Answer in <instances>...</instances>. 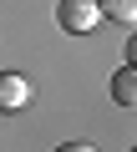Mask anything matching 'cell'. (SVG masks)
I'll use <instances>...</instances> for the list:
<instances>
[{"label": "cell", "mask_w": 137, "mask_h": 152, "mask_svg": "<svg viewBox=\"0 0 137 152\" xmlns=\"http://www.w3.org/2000/svg\"><path fill=\"white\" fill-rule=\"evenodd\" d=\"M56 26L66 36H86L102 26V10H97V0H56Z\"/></svg>", "instance_id": "obj_1"}, {"label": "cell", "mask_w": 137, "mask_h": 152, "mask_svg": "<svg viewBox=\"0 0 137 152\" xmlns=\"http://www.w3.org/2000/svg\"><path fill=\"white\" fill-rule=\"evenodd\" d=\"M31 102V81L21 71H0V112H21Z\"/></svg>", "instance_id": "obj_2"}, {"label": "cell", "mask_w": 137, "mask_h": 152, "mask_svg": "<svg viewBox=\"0 0 137 152\" xmlns=\"http://www.w3.org/2000/svg\"><path fill=\"white\" fill-rule=\"evenodd\" d=\"M112 102L117 107H137V66L132 61H122L112 71Z\"/></svg>", "instance_id": "obj_3"}, {"label": "cell", "mask_w": 137, "mask_h": 152, "mask_svg": "<svg viewBox=\"0 0 137 152\" xmlns=\"http://www.w3.org/2000/svg\"><path fill=\"white\" fill-rule=\"evenodd\" d=\"M97 10H102V20L132 26V20H137V0H97Z\"/></svg>", "instance_id": "obj_4"}, {"label": "cell", "mask_w": 137, "mask_h": 152, "mask_svg": "<svg viewBox=\"0 0 137 152\" xmlns=\"http://www.w3.org/2000/svg\"><path fill=\"white\" fill-rule=\"evenodd\" d=\"M51 152H97L92 142H61V147H51Z\"/></svg>", "instance_id": "obj_5"}, {"label": "cell", "mask_w": 137, "mask_h": 152, "mask_svg": "<svg viewBox=\"0 0 137 152\" xmlns=\"http://www.w3.org/2000/svg\"><path fill=\"white\" fill-rule=\"evenodd\" d=\"M122 61H132V66H137V36L127 41V56H122Z\"/></svg>", "instance_id": "obj_6"}, {"label": "cell", "mask_w": 137, "mask_h": 152, "mask_svg": "<svg viewBox=\"0 0 137 152\" xmlns=\"http://www.w3.org/2000/svg\"><path fill=\"white\" fill-rule=\"evenodd\" d=\"M127 152H137V147H127Z\"/></svg>", "instance_id": "obj_7"}]
</instances>
